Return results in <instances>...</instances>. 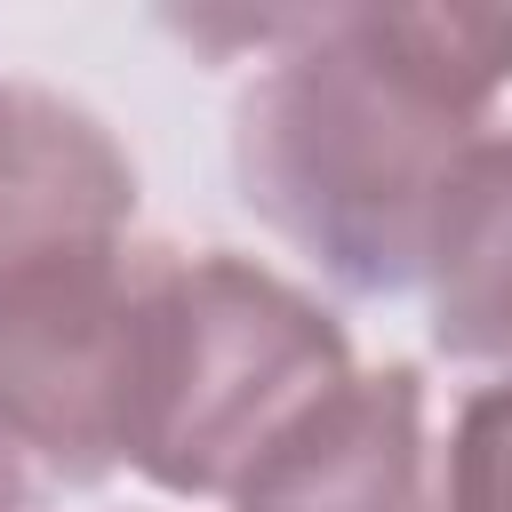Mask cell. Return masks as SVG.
I'll use <instances>...</instances> for the list:
<instances>
[{
	"instance_id": "cell-1",
	"label": "cell",
	"mask_w": 512,
	"mask_h": 512,
	"mask_svg": "<svg viewBox=\"0 0 512 512\" xmlns=\"http://www.w3.org/2000/svg\"><path fill=\"white\" fill-rule=\"evenodd\" d=\"M512 88V8H304L256 24L232 104L248 216L344 296H408L464 152Z\"/></svg>"
},
{
	"instance_id": "cell-2",
	"label": "cell",
	"mask_w": 512,
	"mask_h": 512,
	"mask_svg": "<svg viewBox=\"0 0 512 512\" xmlns=\"http://www.w3.org/2000/svg\"><path fill=\"white\" fill-rule=\"evenodd\" d=\"M344 320L240 248L144 240L128 472L160 496H232L240 472L352 376Z\"/></svg>"
},
{
	"instance_id": "cell-3",
	"label": "cell",
	"mask_w": 512,
	"mask_h": 512,
	"mask_svg": "<svg viewBox=\"0 0 512 512\" xmlns=\"http://www.w3.org/2000/svg\"><path fill=\"white\" fill-rule=\"evenodd\" d=\"M144 240L56 248L0 280V432L40 480L96 488L128 472Z\"/></svg>"
},
{
	"instance_id": "cell-4",
	"label": "cell",
	"mask_w": 512,
	"mask_h": 512,
	"mask_svg": "<svg viewBox=\"0 0 512 512\" xmlns=\"http://www.w3.org/2000/svg\"><path fill=\"white\" fill-rule=\"evenodd\" d=\"M232 512H440L424 368H352L224 496Z\"/></svg>"
},
{
	"instance_id": "cell-5",
	"label": "cell",
	"mask_w": 512,
	"mask_h": 512,
	"mask_svg": "<svg viewBox=\"0 0 512 512\" xmlns=\"http://www.w3.org/2000/svg\"><path fill=\"white\" fill-rule=\"evenodd\" d=\"M136 232V160L80 96L0 72V280Z\"/></svg>"
},
{
	"instance_id": "cell-6",
	"label": "cell",
	"mask_w": 512,
	"mask_h": 512,
	"mask_svg": "<svg viewBox=\"0 0 512 512\" xmlns=\"http://www.w3.org/2000/svg\"><path fill=\"white\" fill-rule=\"evenodd\" d=\"M416 288L440 360L512 376V128H488L448 176Z\"/></svg>"
},
{
	"instance_id": "cell-7",
	"label": "cell",
	"mask_w": 512,
	"mask_h": 512,
	"mask_svg": "<svg viewBox=\"0 0 512 512\" xmlns=\"http://www.w3.org/2000/svg\"><path fill=\"white\" fill-rule=\"evenodd\" d=\"M440 464V512H512V376H488L456 400Z\"/></svg>"
},
{
	"instance_id": "cell-8",
	"label": "cell",
	"mask_w": 512,
	"mask_h": 512,
	"mask_svg": "<svg viewBox=\"0 0 512 512\" xmlns=\"http://www.w3.org/2000/svg\"><path fill=\"white\" fill-rule=\"evenodd\" d=\"M0 512H48V480L16 456L8 432H0Z\"/></svg>"
}]
</instances>
